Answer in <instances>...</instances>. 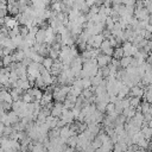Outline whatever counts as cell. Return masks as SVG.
I'll list each match as a JSON object with an SVG mask.
<instances>
[{
    "instance_id": "cell-30",
    "label": "cell",
    "mask_w": 152,
    "mask_h": 152,
    "mask_svg": "<svg viewBox=\"0 0 152 152\" xmlns=\"http://www.w3.org/2000/svg\"><path fill=\"white\" fill-rule=\"evenodd\" d=\"M151 106H152V104H151Z\"/></svg>"
},
{
    "instance_id": "cell-3",
    "label": "cell",
    "mask_w": 152,
    "mask_h": 152,
    "mask_svg": "<svg viewBox=\"0 0 152 152\" xmlns=\"http://www.w3.org/2000/svg\"><path fill=\"white\" fill-rule=\"evenodd\" d=\"M96 61H97V66L101 69V68H104V66H108L112 62V57L109 56H106L103 53H100L97 57H96Z\"/></svg>"
},
{
    "instance_id": "cell-22",
    "label": "cell",
    "mask_w": 152,
    "mask_h": 152,
    "mask_svg": "<svg viewBox=\"0 0 152 152\" xmlns=\"http://www.w3.org/2000/svg\"><path fill=\"white\" fill-rule=\"evenodd\" d=\"M12 63H13V59H12V56H11V55H10V56H4V57H2V64H4L5 68L10 66Z\"/></svg>"
},
{
    "instance_id": "cell-9",
    "label": "cell",
    "mask_w": 152,
    "mask_h": 152,
    "mask_svg": "<svg viewBox=\"0 0 152 152\" xmlns=\"http://www.w3.org/2000/svg\"><path fill=\"white\" fill-rule=\"evenodd\" d=\"M140 107H141L142 115H146V114H151L152 115V106H151V103H148L147 101H142L140 103Z\"/></svg>"
},
{
    "instance_id": "cell-13",
    "label": "cell",
    "mask_w": 152,
    "mask_h": 152,
    "mask_svg": "<svg viewBox=\"0 0 152 152\" xmlns=\"http://www.w3.org/2000/svg\"><path fill=\"white\" fill-rule=\"evenodd\" d=\"M135 113H137V110H135V108H133V107H128V108H125V109L122 110V114H124L127 119H132V118L135 115Z\"/></svg>"
},
{
    "instance_id": "cell-21",
    "label": "cell",
    "mask_w": 152,
    "mask_h": 152,
    "mask_svg": "<svg viewBox=\"0 0 152 152\" xmlns=\"http://www.w3.org/2000/svg\"><path fill=\"white\" fill-rule=\"evenodd\" d=\"M90 145H91L95 150H99V148H101V146H102V141H101V139H100L99 137H96V138L90 142Z\"/></svg>"
},
{
    "instance_id": "cell-27",
    "label": "cell",
    "mask_w": 152,
    "mask_h": 152,
    "mask_svg": "<svg viewBox=\"0 0 152 152\" xmlns=\"http://www.w3.org/2000/svg\"><path fill=\"white\" fill-rule=\"evenodd\" d=\"M5 127H6V126H5V125H4V124L0 121V138H2V137H4V131H5Z\"/></svg>"
},
{
    "instance_id": "cell-14",
    "label": "cell",
    "mask_w": 152,
    "mask_h": 152,
    "mask_svg": "<svg viewBox=\"0 0 152 152\" xmlns=\"http://www.w3.org/2000/svg\"><path fill=\"white\" fill-rule=\"evenodd\" d=\"M7 116H8V120H10V122H11V125H14V124H17V122L20 121V118H19L13 110L8 112V113H7Z\"/></svg>"
},
{
    "instance_id": "cell-20",
    "label": "cell",
    "mask_w": 152,
    "mask_h": 152,
    "mask_svg": "<svg viewBox=\"0 0 152 152\" xmlns=\"http://www.w3.org/2000/svg\"><path fill=\"white\" fill-rule=\"evenodd\" d=\"M140 103H141V100L139 97H131L129 96V104H131V107L137 108L138 106H140Z\"/></svg>"
},
{
    "instance_id": "cell-25",
    "label": "cell",
    "mask_w": 152,
    "mask_h": 152,
    "mask_svg": "<svg viewBox=\"0 0 152 152\" xmlns=\"http://www.w3.org/2000/svg\"><path fill=\"white\" fill-rule=\"evenodd\" d=\"M108 48H110L109 40H108V39H104V40L102 42L101 46H100V50H101V51H103V50H106V49H108Z\"/></svg>"
},
{
    "instance_id": "cell-8",
    "label": "cell",
    "mask_w": 152,
    "mask_h": 152,
    "mask_svg": "<svg viewBox=\"0 0 152 152\" xmlns=\"http://www.w3.org/2000/svg\"><path fill=\"white\" fill-rule=\"evenodd\" d=\"M45 37H46V30L39 28L37 34H36V43L38 44H44L45 43Z\"/></svg>"
},
{
    "instance_id": "cell-24",
    "label": "cell",
    "mask_w": 152,
    "mask_h": 152,
    "mask_svg": "<svg viewBox=\"0 0 152 152\" xmlns=\"http://www.w3.org/2000/svg\"><path fill=\"white\" fill-rule=\"evenodd\" d=\"M13 132H15V131L13 129V127H12V126H7V127H5V131H4V137L10 138V137H11V134H12Z\"/></svg>"
},
{
    "instance_id": "cell-5",
    "label": "cell",
    "mask_w": 152,
    "mask_h": 152,
    "mask_svg": "<svg viewBox=\"0 0 152 152\" xmlns=\"http://www.w3.org/2000/svg\"><path fill=\"white\" fill-rule=\"evenodd\" d=\"M140 132L142 133V135H144V138L146 139V140H151L152 139V128L148 126V124L147 122H144L142 124V126H141V128H140Z\"/></svg>"
},
{
    "instance_id": "cell-17",
    "label": "cell",
    "mask_w": 152,
    "mask_h": 152,
    "mask_svg": "<svg viewBox=\"0 0 152 152\" xmlns=\"http://www.w3.org/2000/svg\"><path fill=\"white\" fill-rule=\"evenodd\" d=\"M53 59L52 58H50V57H45L44 58V61H43V63H42V65L44 66V68H46L48 70H50L51 69V66L53 65Z\"/></svg>"
},
{
    "instance_id": "cell-10",
    "label": "cell",
    "mask_w": 152,
    "mask_h": 152,
    "mask_svg": "<svg viewBox=\"0 0 152 152\" xmlns=\"http://www.w3.org/2000/svg\"><path fill=\"white\" fill-rule=\"evenodd\" d=\"M128 150V146L126 145V142H116L114 144V147H113V152H126Z\"/></svg>"
},
{
    "instance_id": "cell-6",
    "label": "cell",
    "mask_w": 152,
    "mask_h": 152,
    "mask_svg": "<svg viewBox=\"0 0 152 152\" xmlns=\"http://www.w3.org/2000/svg\"><path fill=\"white\" fill-rule=\"evenodd\" d=\"M104 40V37L102 34H96V36H93V44H91V48L93 49H100L102 42Z\"/></svg>"
},
{
    "instance_id": "cell-29",
    "label": "cell",
    "mask_w": 152,
    "mask_h": 152,
    "mask_svg": "<svg viewBox=\"0 0 152 152\" xmlns=\"http://www.w3.org/2000/svg\"><path fill=\"white\" fill-rule=\"evenodd\" d=\"M1 25H4V18L0 17V28H1Z\"/></svg>"
},
{
    "instance_id": "cell-2",
    "label": "cell",
    "mask_w": 152,
    "mask_h": 152,
    "mask_svg": "<svg viewBox=\"0 0 152 152\" xmlns=\"http://www.w3.org/2000/svg\"><path fill=\"white\" fill-rule=\"evenodd\" d=\"M144 94H145V89H144V87H141V86H133L131 89H129V96L131 97H139V99H141V97H144Z\"/></svg>"
},
{
    "instance_id": "cell-18",
    "label": "cell",
    "mask_w": 152,
    "mask_h": 152,
    "mask_svg": "<svg viewBox=\"0 0 152 152\" xmlns=\"http://www.w3.org/2000/svg\"><path fill=\"white\" fill-rule=\"evenodd\" d=\"M34 86H36V88H38V89H40V90H43V89H46V86H45V83H44V81H43L42 76H39L38 78H36Z\"/></svg>"
},
{
    "instance_id": "cell-16",
    "label": "cell",
    "mask_w": 152,
    "mask_h": 152,
    "mask_svg": "<svg viewBox=\"0 0 152 152\" xmlns=\"http://www.w3.org/2000/svg\"><path fill=\"white\" fill-rule=\"evenodd\" d=\"M77 141H78L77 135H72V137L68 138V140H66V145H68L69 147H71V148H76V146H77Z\"/></svg>"
},
{
    "instance_id": "cell-4",
    "label": "cell",
    "mask_w": 152,
    "mask_h": 152,
    "mask_svg": "<svg viewBox=\"0 0 152 152\" xmlns=\"http://www.w3.org/2000/svg\"><path fill=\"white\" fill-rule=\"evenodd\" d=\"M63 110H64V106H63V103H61V102H56V103L53 104V108L51 109V115L55 116V118H61Z\"/></svg>"
},
{
    "instance_id": "cell-28",
    "label": "cell",
    "mask_w": 152,
    "mask_h": 152,
    "mask_svg": "<svg viewBox=\"0 0 152 152\" xmlns=\"http://www.w3.org/2000/svg\"><path fill=\"white\" fill-rule=\"evenodd\" d=\"M74 151H75V148H71V147H69V146H68L63 152H74Z\"/></svg>"
},
{
    "instance_id": "cell-19",
    "label": "cell",
    "mask_w": 152,
    "mask_h": 152,
    "mask_svg": "<svg viewBox=\"0 0 152 152\" xmlns=\"http://www.w3.org/2000/svg\"><path fill=\"white\" fill-rule=\"evenodd\" d=\"M126 121H127V118H126L124 114H120V115H118V116H116V119H115L114 124H115V126H116V125H125V124H126Z\"/></svg>"
},
{
    "instance_id": "cell-1",
    "label": "cell",
    "mask_w": 152,
    "mask_h": 152,
    "mask_svg": "<svg viewBox=\"0 0 152 152\" xmlns=\"http://www.w3.org/2000/svg\"><path fill=\"white\" fill-rule=\"evenodd\" d=\"M122 50H124V56H126V57H132V56H134V55L137 53V51H138L137 46H134L131 42H125V43H122Z\"/></svg>"
},
{
    "instance_id": "cell-12",
    "label": "cell",
    "mask_w": 152,
    "mask_h": 152,
    "mask_svg": "<svg viewBox=\"0 0 152 152\" xmlns=\"http://www.w3.org/2000/svg\"><path fill=\"white\" fill-rule=\"evenodd\" d=\"M132 58H133V57H126V56H124V57L120 59V68H122V69H127V68L131 65Z\"/></svg>"
},
{
    "instance_id": "cell-11",
    "label": "cell",
    "mask_w": 152,
    "mask_h": 152,
    "mask_svg": "<svg viewBox=\"0 0 152 152\" xmlns=\"http://www.w3.org/2000/svg\"><path fill=\"white\" fill-rule=\"evenodd\" d=\"M144 99L145 101H147L148 103L152 104V86H147L145 89V94H144Z\"/></svg>"
},
{
    "instance_id": "cell-7",
    "label": "cell",
    "mask_w": 152,
    "mask_h": 152,
    "mask_svg": "<svg viewBox=\"0 0 152 152\" xmlns=\"http://www.w3.org/2000/svg\"><path fill=\"white\" fill-rule=\"evenodd\" d=\"M101 128H102V126H101L100 124H89L88 127H87V129H88L91 134H94V135H96V137L100 134Z\"/></svg>"
},
{
    "instance_id": "cell-15",
    "label": "cell",
    "mask_w": 152,
    "mask_h": 152,
    "mask_svg": "<svg viewBox=\"0 0 152 152\" xmlns=\"http://www.w3.org/2000/svg\"><path fill=\"white\" fill-rule=\"evenodd\" d=\"M113 56H114V59L120 61V59L124 57V50H122V46H116V48L114 49V53H113Z\"/></svg>"
},
{
    "instance_id": "cell-26",
    "label": "cell",
    "mask_w": 152,
    "mask_h": 152,
    "mask_svg": "<svg viewBox=\"0 0 152 152\" xmlns=\"http://www.w3.org/2000/svg\"><path fill=\"white\" fill-rule=\"evenodd\" d=\"M102 53H103V55H106V56L112 57V56H113V53H114V49H113V48H108V49L103 50V51H102Z\"/></svg>"
},
{
    "instance_id": "cell-23",
    "label": "cell",
    "mask_w": 152,
    "mask_h": 152,
    "mask_svg": "<svg viewBox=\"0 0 152 152\" xmlns=\"http://www.w3.org/2000/svg\"><path fill=\"white\" fill-rule=\"evenodd\" d=\"M140 148H142V150H146L147 147H148V140H146L145 138H142L140 141H138V144H137Z\"/></svg>"
}]
</instances>
